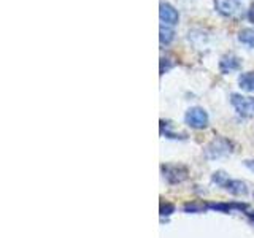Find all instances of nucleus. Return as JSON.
<instances>
[{"mask_svg":"<svg viewBox=\"0 0 254 238\" xmlns=\"http://www.w3.org/2000/svg\"><path fill=\"white\" fill-rule=\"evenodd\" d=\"M230 103H232L237 113L243 118H250L254 115V99L251 97H243L240 94H232L230 95Z\"/></svg>","mask_w":254,"mask_h":238,"instance_id":"1","label":"nucleus"},{"mask_svg":"<svg viewBox=\"0 0 254 238\" xmlns=\"http://www.w3.org/2000/svg\"><path fill=\"white\" fill-rule=\"evenodd\" d=\"M185 121L188 125L192 127V129H205V127L208 125V115H206V111L203 108L194 107L188 110Z\"/></svg>","mask_w":254,"mask_h":238,"instance_id":"2","label":"nucleus"},{"mask_svg":"<svg viewBox=\"0 0 254 238\" xmlns=\"http://www.w3.org/2000/svg\"><path fill=\"white\" fill-rule=\"evenodd\" d=\"M230 151H232V145H230V141L226 140V138H216L213 140L208 146L205 149V156L208 159H218V157H222L229 154Z\"/></svg>","mask_w":254,"mask_h":238,"instance_id":"3","label":"nucleus"},{"mask_svg":"<svg viewBox=\"0 0 254 238\" xmlns=\"http://www.w3.org/2000/svg\"><path fill=\"white\" fill-rule=\"evenodd\" d=\"M162 172L165 179L172 184H178V182H183L188 178V169L181 165H165L162 167Z\"/></svg>","mask_w":254,"mask_h":238,"instance_id":"4","label":"nucleus"},{"mask_svg":"<svg viewBox=\"0 0 254 238\" xmlns=\"http://www.w3.org/2000/svg\"><path fill=\"white\" fill-rule=\"evenodd\" d=\"M242 67V60L234 54H226L222 56L219 60V70L221 73H230V71H235Z\"/></svg>","mask_w":254,"mask_h":238,"instance_id":"5","label":"nucleus"},{"mask_svg":"<svg viewBox=\"0 0 254 238\" xmlns=\"http://www.w3.org/2000/svg\"><path fill=\"white\" fill-rule=\"evenodd\" d=\"M214 5H216V10L224 16H234L240 11L238 0H214Z\"/></svg>","mask_w":254,"mask_h":238,"instance_id":"6","label":"nucleus"},{"mask_svg":"<svg viewBox=\"0 0 254 238\" xmlns=\"http://www.w3.org/2000/svg\"><path fill=\"white\" fill-rule=\"evenodd\" d=\"M159 16H161V19L164 22L172 24V26L178 24V19H180L178 11L175 10L170 3H161V6H159Z\"/></svg>","mask_w":254,"mask_h":238,"instance_id":"7","label":"nucleus"},{"mask_svg":"<svg viewBox=\"0 0 254 238\" xmlns=\"http://www.w3.org/2000/svg\"><path fill=\"white\" fill-rule=\"evenodd\" d=\"M224 187H226V190H229V192L234 194V195H246L248 194V187H246V184L240 179H229L224 184Z\"/></svg>","mask_w":254,"mask_h":238,"instance_id":"8","label":"nucleus"},{"mask_svg":"<svg viewBox=\"0 0 254 238\" xmlns=\"http://www.w3.org/2000/svg\"><path fill=\"white\" fill-rule=\"evenodd\" d=\"M238 84L246 92H254V71H246L238 78Z\"/></svg>","mask_w":254,"mask_h":238,"instance_id":"9","label":"nucleus"},{"mask_svg":"<svg viewBox=\"0 0 254 238\" xmlns=\"http://www.w3.org/2000/svg\"><path fill=\"white\" fill-rule=\"evenodd\" d=\"M173 38H175V30L167 26H161V29H159V40H161V43L170 45L173 42Z\"/></svg>","mask_w":254,"mask_h":238,"instance_id":"10","label":"nucleus"},{"mask_svg":"<svg viewBox=\"0 0 254 238\" xmlns=\"http://www.w3.org/2000/svg\"><path fill=\"white\" fill-rule=\"evenodd\" d=\"M238 40L243 43V45H248V46H254V29H242L238 32Z\"/></svg>","mask_w":254,"mask_h":238,"instance_id":"11","label":"nucleus"},{"mask_svg":"<svg viewBox=\"0 0 254 238\" xmlns=\"http://www.w3.org/2000/svg\"><path fill=\"white\" fill-rule=\"evenodd\" d=\"M208 208V205L200 203V202H192V203H186L185 205V211L186 213H200L203 210Z\"/></svg>","mask_w":254,"mask_h":238,"instance_id":"12","label":"nucleus"},{"mask_svg":"<svg viewBox=\"0 0 254 238\" xmlns=\"http://www.w3.org/2000/svg\"><path fill=\"white\" fill-rule=\"evenodd\" d=\"M227 181H229V178L224 172H216L213 175V182H216V184H219V186H224Z\"/></svg>","mask_w":254,"mask_h":238,"instance_id":"13","label":"nucleus"},{"mask_svg":"<svg viewBox=\"0 0 254 238\" xmlns=\"http://www.w3.org/2000/svg\"><path fill=\"white\" fill-rule=\"evenodd\" d=\"M173 211H175V206L170 205V203H165V205L161 206V214H162V216H169V214H172Z\"/></svg>","mask_w":254,"mask_h":238,"instance_id":"14","label":"nucleus"},{"mask_svg":"<svg viewBox=\"0 0 254 238\" xmlns=\"http://www.w3.org/2000/svg\"><path fill=\"white\" fill-rule=\"evenodd\" d=\"M248 19L254 24V2L251 3V6H250V10H248Z\"/></svg>","mask_w":254,"mask_h":238,"instance_id":"15","label":"nucleus"}]
</instances>
